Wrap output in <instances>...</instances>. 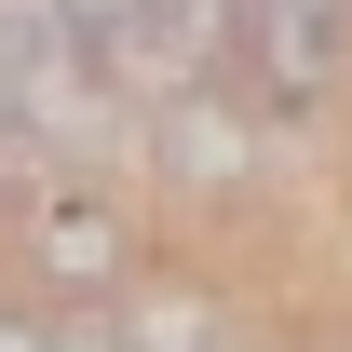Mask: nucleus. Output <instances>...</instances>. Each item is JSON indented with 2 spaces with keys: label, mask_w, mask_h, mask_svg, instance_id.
I'll return each instance as SVG.
<instances>
[{
  "label": "nucleus",
  "mask_w": 352,
  "mask_h": 352,
  "mask_svg": "<svg viewBox=\"0 0 352 352\" xmlns=\"http://www.w3.org/2000/svg\"><path fill=\"white\" fill-rule=\"evenodd\" d=\"M122 339L135 352H217V298H176V285H163V298L122 311Z\"/></svg>",
  "instance_id": "5"
},
{
  "label": "nucleus",
  "mask_w": 352,
  "mask_h": 352,
  "mask_svg": "<svg viewBox=\"0 0 352 352\" xmlns=\"http://www.w3.org/2000/svg\"><path fill=\"white\" fill-rule=\"evenodd\" d=\"M0 135H14V122H0Z\"/></svg>",
  "instance_id": "7"
},
{
  "label": "nucleus",
  "mask_w": 352,
  "mask_h": 352,
  "mask_svg": "<svg viewBox=\"0 0 352 352\" xmlns=\"http://www.w3.org/2000/svg\"><path fill=\"white\" fill-rule=\"evenodd\" d=\"M54 352H135V339H122V311H68V325H54Z\"/></svg>",
  "instance_id": "6"
},
{
  "label": "nucleus",
  "mask_w": 352,
  "mask_h": 352,
  "mask_svg": "<svg viewBox=\"0 0 352 352\" xmlns=\"http://www.w3.org/2000/svg\"><path fill=\"white\" fill-rule=\"evenodd\" d=\"M41 258H54V285H109V271H122V230L95 217V204H54V230H41Z\"/></svg>",
  "instance_id": "4"
},
{
  "label": "nucleus",
  "mask_w": 352,
  "mask_h": 352,
  "mask_svg": "<svg viewBox=\"0 0 352 352\" xmlns=\"http://www.w3.org/2000/svg\"><path fill=\"white\" fill-rule=\"evenodd\" d=\"M0 122L28 149H54V163H95L122 135V82L82 54V28L54 0H0Z\"/></svg>",
  "instance_id": "1"
},
{
  "label": "nucleus",
  "mask_w": 352,
  "mask_h": 352,
  "mask_svg": "<svg viewBox=\"0 0 352 352\" xmlns=\"http://www.w3.org/2000/svg\"><path fill=\"white\" fill-rule=\"evenodd\" d=\"M54 14L82 28V54H95L122 95H149V109H176V95H190V54H204V41L176 28L163 0H54Z\"/></svg>",
  "instance_id": "2"
},
{
  "label": "nucleus",
  "mask_w": 352,
  "mask_h": 352,
  "mask_svg": "<svg viewBox=\"0 0 352 352\" xmlns=\"http://www.w3.org/2000/svg\"><path fill=\"white\" fill-rule=\"evenodd\" d=\"M149 122H163V163L176 176H244V109H230L217 82H190L176 109H149Z\"/></svg>",
  "instance_id": "3"
}]
</instances>
